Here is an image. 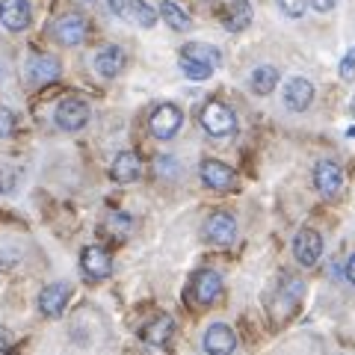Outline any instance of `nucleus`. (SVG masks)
Returning a JSON list of instances; mask_svg holds the SVG:
<instances>
[{
	"label": "nucleus",
	"mask_w": 355,
	"mask_h": 355,
	"mask_svg": "<svg viewBox=\"0 0 355 355\" xmlns=\"http://www.w3.org/2000/svg\"><path fill=\"white\" fill-rule=\"evenodd\" d=\"M202 128L210 133V137H231L237 130V119L231 113V107H225L222 101H207L202 110Z\"/></svg>",
	"instance_id": "obj_1"
},
{
	"label": "nucleus",
	"mask_w": 355,
	"mask_h": 355,
	"mask_svg": "<svg viewBox=\"0 0 355 355\" xmlns=\"http://www.w3.org/2000/svg\"><path fill=\"white\" fill-rule=\"evenodd\" d=\"M110 9L128 24H137V27H154L157 24V12L154 6H148L146 0H107Z\"/></svg>",
	"instance_id": "obj_2"
},
{
	"label": "nucleus",
	"mask_w": 355,
	"mask_h": 355,
	"mask_svg": "<svg viewBox=\"0 0 355 355\" xmlns=\"http://www.w3.org/2000/svg\"><path fill=\"white\" fill-rule=\"evenodd\" d=\"M148 125H151V133H154L157 139H172L175 133L181 130V125H184V113H181V110H178L175 104H160V107L151 113Z\"/></svg>",
	"instance_id": "obj_3"
},
{
	"label": "nucleus",
	"mask_w": 355,
	"mask_h": 355,
	"mask_svg": "<svg viewBox=\"0 0 355 355\" xmlns=\"http://www.w3.org/2000/svg\"><path fill=\"white\" fill-rule=\"evenodd\" d=\"M198 175H202V184L207 190H216V193H228V190H234V184H237L234 169L225 166L222 160H205Z\"/></svg>",
	"instance_id": "obj_4"
},
{
	"label": "nucleus",
	"mask_w": 355,
	"mask_h": 355,
	"mask_svg": "<svg viewBox=\"0 0 355 355\" xmlns=\"http://www.w3.org/2000/svg\"><path fill=\"white\" fill-rule=\"evenodd\" d=\"M53 36H57V42L65 44V48H74V44L86 42V36H89V24H86V18H83V15L65 12V15L57 21V24H53Z\"/></svg>",
	"instance_id": "obj_5"
},
{
	"label": "nucleus",
	"mask_w": 355,
	"mask_h": 355,
	"mask_svg": "<svg viewBox=\"0 0 355 355\" xmlns=\"http://www.w3.org/2000/svg\"><path fill=\"white\" fill-rule=\"evenodd\" d=\"M314 187H317L320 196L335 198L343 190V169L335 160H320L314 166Z\"/></svg>",
	"instance_id": "obj_6"
},
{
	"label": "nucleus",
	"mask_w": 355,
	"mask_h": 355,
	"mask_svg": "<svg viewBox=\"0 0 355 355\" xmlns=\"http://www.w3.org/2000/svg\"><path fill=\"white\" fill-rule=\"evenodd\" d=\"M202 347H205L207 355H231L237 349V335H234L231 326L214 323V326H207L205 338H202Z\"/></svg>",
	"instance_id": "obj_7"
},
{
	"label": "nucleus",
	"mask_w": 355,
	"mask_h": 355,
	"mask_svg": "<svg viewBox=\"0 0 355 355\" xmlns=\"http://www.w3.org/2000/svg\"><path fill=\"white\" fill-rule=\"evenodd\" d=\"M53 119H57L60 130L74 133V130H80L89 121V104L80 101V98H65V101H60L57 116H53Z\"/></svg>",
	"instance_id": "obj_8"
},
{
	"label": "nucleus",
	"mask_w": 355,
	"mask_h": 355,
	"mask_svg": "<svg viewBox=\"0 0 355 355\" xmlns=\"http://www.w3.org/2000/svg\"><path fill=\"white\" fill-rule=\"evenodd\" d=\"M293 254L302 266H314L320 261V254H323V237L314 228H302L293 240Z\"/></svg>",
	"instance_id": "obj_9"
},
{
	"label": "nucleus",
	"mask_w": 355,
	"mask_h": 355,
	"mask_svg": "<svg viewBox=\"0 0 355 355\" xmlns=\"http://www.w3.org/2000/svg\"><path fill=\"white\" fill-rule=\"evenodd\" d=\"M33 21V9L27 0H3L0 3V24L12 33H24Z\"/></svg>",
	"instance_id": "obj_10"
},
{
	"label": "nucleus",
	"mask_w": 355,
	"mask_h": 355,
	"mask_svg": "<svg viewBox=\"0 0 355 355\" xmlns=\"http://www.w3.org/2000/svg\"><path fill=\"white\" fill-rule=\"evenodd\" d=\"M314 101V86L305 77H291V80L284 83V107L293 110V113H305Z\"/></svg>",
	"instance_id": "obj_11"
},
{
	"label": "nucleus",
	"mask_w": 355,
	"mask_h": 355,
	"mask_svg": "<svg viewBox=\"0 0 355 355\" xmlns=\"http://www.w3.org/2000/svg\"><path fill=\"white\" fill-rule=\"evenodd\" d=\"M69 296H71V287L69 284H48L44 291L39 293V311L44 317H62L65 314V305H69Z\"/></svg>",
	"instance_id": "obj_12"
},
{
	"label": "nucleus",
	"mask_w": 355,
	"mask_h": 355,
	"mask_svg": "<svg viewBox=\"0 0 355 355\" xmlns=\"http://www.w3.org/2000/svg\"><path fill=\"white\" fill-rule=\"evenodd\" d=\"M205 234L210 243H219V246H228V243H234L237 237V219L225 214V210H219V214H214L207 219L205 225Z\"/></svg>",
	"instance_id": "obj_13"
},
{
	"label": "nucleus",
	"mask_w": 355,
	"mask_h": 355,
	"mask_svg": "<svg viewBox=\"0 0 355 355\" xmlns=\"http://www.w3.org/2000/svg\"><path fill=\"white\" fill-rule=\"evenodd\" d=\"M27 74L36 86H48L60 77V60L51 57V53H36V57H30V62H27Z\"/></svg>",
	"instance_id": "obj_14"
},
{
	"label": "nucleus",
	"mask_w": 355,
	"mask_h": 355,
	"mask_svg": "<svg viewBox=\"0 0 355 355\" xmlns=\"http://www.w3.org/2000/svg\"><path fill=\"white\" fill-rule=\"evenodd\" d=\"M80 266L89 279H107V275L113 272V258H110V252L101 246H89L80 254Z\"/></svg>",
	"instance_id": "obj_15"
},
{
	"label": "nucleus",
	"mask_w": 355,
	"mask_h": 355,
	"mask_svg": "<svg viewBox=\"0 0 355 355\" xmlns=\"http://www.w3.org/2000/svg\"><path fill=\"white\" fill-rule=\"evenodd\" d=\"M110 175H113V181H119V184H133V181H139V175H142V160H139V154H133V151L116 154L113 166H110Z\"/></svg>",
	"instance_id": "obj_16"
},
{
	"label": "nucleus",
	"mask_w": 355,
	"mask_h": 355,
	"mask_svg": "<svg viewBox=\"0 0 355 355\" xmlns=\"http://www.w3.org/2000/svg\"><path fill=\"white\" fill-rule=\"evenodd\" d=\"M302 293H305V287L299 279H287L282 287H279V296H275V317L284 320V317H291L296 305L302 302Z\"/></svg>",
	"instance_id": "obj_17"
},
{
	"label": "nucleus",
	"mask_w": 355,
	"mask_h": 355,
	"mask_svg": "<svg viewBox=\"0 0 355 355\" xmlns=\"http://www.w3.org/2000/svg\"><path fill=\"white\" fill-rule=\"evenodd\" d=\"M222 293V279H219V272L214 270H202L193 279V296H196V302H202V305H210V302H216V296Z\"/></svg>",
	"instance_id": "obj_18"
},
{
	"label": "nucleus",
	"mask_w": 355,
	"mask_h": 355,
	"mask_svg": "<svg viewBox=\"0 0 355 355\" xmlns=\"http://www.w3.org/2000/svg\"><path fill=\"white\" fill-rule=\"evenodd\" d=\"M125 65H128V57L119 44H107V48H101V53L95 57V69L101 77H119L125 71Z\"/></svg>",
	"instance_id": "obj_19"
},
{
	"label": "nucleus",
	"mask_w": 355,
	"mask_h": 355,
	"mask_svg": "<svg viewBox=\"0 0 355 355\" xmlns=\"http://www.w3.org/2000/svg\"><path fill=\"white\" fill-rule=\"evenodd\" d=\"M222 21H225V30H231V33L246 30L252 24V6H249V0H234V3L225 9Z\"/></svg>",
	"instance_id": "obj_20"
},
{
	"label": "nucleus",
	"mask_w": 355,
	"mask_h": 355,
	"mask_svg": "<svg viewBox=\"0 0 355 355\" xmlns=\"http://www.w3.org/2000/svg\"><path fill=\"white\" fill-rule=\"evenodd\" d=\"M175 331V323L169 314H160L157 320H151V323L142 329V338H146V343H151V347H160V343H166L172 338Z\"/></svg>",
	"instance_id": "obj_21"
},
{
	"label": "nucleus",
	"mask_w": 355,
	"mask_h": 355,
	"mask_svg": "<svg viewBox=\"0 0 355 355\" xmlns=\"http://www.w3.org/2000/svg\"><path fill=\"white\" fill-rule=\"evenodd\" d=\"M181 57L196 60V62H205V65H210V69H216V65L222 62L219 48H214V44H202V42H190V44H184Z\"/></svg>",
	"instance_id": "obj_22"
},
{
	"label": "nucleus",
	"mask_w": 355,
	"mask_h": 355,
	"mask_svg": "<svg viewBox=\"0 0 355 355\" xmlns=\"http://www.w3.org/2000/svg\"><path fill=\"white\" fill-rule=\"evenodd\" d=\"M252 92L254 95H270L275 86H279V69H272V65H261V69L252 71Z\"/></svg>",
	"instance_id": "obj_23"
},
{
	"label": "nucleus",
	"mask_w": 355,
	"mask_h": 355,
	"mask_svg": "<svg viewBox=\"0 0 355 355\" xmlns=\"http://www.w3.org/2000/svg\"><path fill=\"white\" fill-rule=\"evenodd\" d=\"M160 18H163L172 30H178V33L190 30V24H193V18L187 15L184 6H178L175 0H163V3H160Z\"/></svg>",
	"instance_id": "obj_24"
},
{
	"label": "nucleus",
	"mask_w": 355,
	"mask_h": 355,
	"mask_svg": "<svg viewBox=\"0 0 355 355\" xmlns=\"http://www.w3.org/2000/svg\"><path fill=\"white\" fill-rule=\"evenodd\" d=\"M181 71H184V77H190V80H207L210 74H214V69L210 65H205V62H196V60H187V57H181Z\"/></svg>",
	"instance_id": "obj_25"
},
{
	"label": "nucleus",
	"mask_w": 355,
	"mask_h": 355,
	"mask_svg": "<svg viewBox=\"0 0 355 355\" xmlns=\"http://www.w3.org/2000/svg\"><path fill=\"white\" fill-rule=\"evenodd\" d=\"M107 228L113 231V234H119V237H128L130 228H133V219L128 214H121V210H113L110 219H107Z\"/></svg>",
	"instance_id": "obj_26"
},
{
	"label": "nucleus",
	"mask_w": 355,
	"mask_h": 355,
	"mask_svg": "<svg viewBox=\"0 0 355 355\" xmlns=\"http://www.w3.org/2000/svg\"><path fill=\"white\" fill-rule=\"evenodd\" d=\"M275 3H279V9L287 18H302L308 9V0H275Z\"/></svg>",
	"instance_id": "obj_27"
},
{
	"label": "nucleus",
	"mask_w": 355,
	"mask_h": 355,
	"mask_svg": "<svg viewBox=\"0 0 355 355\" xmlns=\"http://www.w3.org/2000/svg\"><path fill=\"white\" fill-rule=\"evenodd\" d=\"M15 113L12 110H6V107H0V139H6V137H12L15 133Z\"/></svg>",
	"instance_id": "obj_28"
},
{
	"label": "nucleus",
	"mask_w": 355,
	"mask_h": 355,
	"mask_svg": "<svg viewBox=\"0 0 355 355\" xmlns=\"http://www.w3.org/2000/svg\"><path fill=\"white\" fill-rule=\"evenodd\" d=\"M340 77L343 80H355V48L340 60Z\"/></svg>",
	"instance_id": "obj_29"
},
{
	"label": "nucleus",
	"mask_w": 355,
	"mask_h": 355,
	"mask_svg": "<svg viewBox=\"0 0 355 355\" xmlns=\"http://www.w3.org/2000/svg\"><path fill=\"white\" fill-rule=\"evenodd\" d=\"M12 187H15V172L0 166V193H12Z\"/></svg>",
	"instance_id": "obj_30"
},
{
	"label": "nucleus",
	"mask_w": 355,
	"mask_h": 355,
	"mask_svg": "<svg viewBox=\"0 0 355 355\" xmlns=\"http://www.w3.org/2000/svg\"><path fill=\"white\" fill-rule=\"evenodd\" d=\"M335 3H338V0H311V6H314L317 12H331Z\"/></svg>",
	"instance_id": "obj_31"
},
{
	"label": "nucleus",
	"mask_w": 355,
	"mask_h": 355,
	"mask_svg": "<svg viewBox=\"0 0 355 355\" xmlns=\"http://www.w3.org/2000/svg\"><path fill=\"white\" fill-rule=\"evenodd\" d=\"M9 347H12V340H9V335H6V329L0 326V352H9Z\"/></svg>",
	"instance_id": "obj_32"
},
{
	"label": "nucleus",
	"mask_w": 355,
	"mask_h": 355,
	"mask_svg": "<svg viewBox=\"0 0 355 355\" xmlns=\"http://www.w3.org/2000/svg\"><path fill=\"white\" fill-rule=\"evenodd\" d=\"M347 279L349 284H355V254H349V261H347Z\"/></svg>",
	"instance_id": "obj_33"
},
{
	"label": "nucleus",
	"mask_w": 355,
	"mask_h": 355,
	"mask_svg": "<svg viewBox=\"0 0 355 355\" xmlns=\"http://www.w3.org/2000/svg\"><path fill=\"white\" fill-rule=\"evenodd\" d=\"M352 116H355V98H352Z\"/></svg>",
	"instance_id": "obj_34"
}]
</instances>
